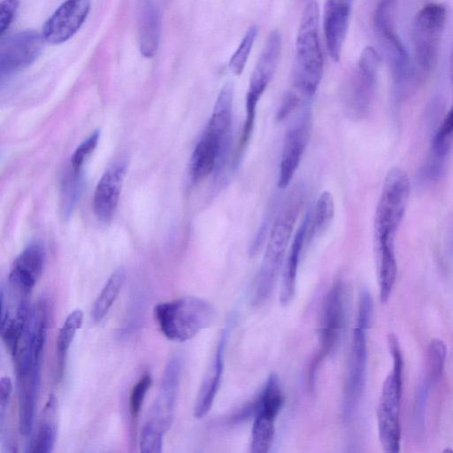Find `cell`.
I'll use <instances>...</instances> for the list:
<instances>
[{"label":"cell","mask_w":453,"mask_h":453,"mask_svg":"<svg viewBox=\"0 0 453 453\" xmlns=\"http://www.w3.org/2000/svg\"><path fill=\"white\" fill-rule=\"evenodd\" d=\"M234 87L228 81L219 90L208 123L196 144L189 161L194 184L220 172L230 147Z\"/></svg>","instance_id":"obj_1"},{"label":"cell","mask_w":453,"mask_h":453,"mask_svg":"<svg viewBox=\"0 0 453 453\" xmlns=\"http://www.w3.org/2000/svg\"><path fill=\"white\" fill-rule=\"evenodd\" d=\"M303 201V189L297 187L289 194L273 224L254 282L251 300L254 305L265 303L274 288Z\"/></svg>","instance_id":"obj_2"},{"label":"cell","mask_w":453,"mask_h":453,"mask_svg":"<svg viewBox=\"0 0 453 453\" xmlns=\"http://www.w3.org/2000/svg\"><path fill=\"white\" fill-rule=\"evenodd\" d=\"M319 8L316 1L306 4L296 42L293 91L309 103L315 95L323 75V54L319 34Z\"/></svg>","instance_id":"obj_3"},{"label":"cell","mask_w":453,"mask_h":453,"mask_svg":"<svg viewBox=\"0 0 453 453\" xmlns=\"http://www.w3.org/2000/svg\"><path fill=\"white\" fill-rule=\"evenodd\" d=\"M153 315L161 333L168 340L186 342L209 327L215 319L216 311L206 300L183 296L157 303Z\"/></svg>","instance_id":"obj_4"},{"label":"cell","mask_w":453,"mask_h":453,"mask_svg":"<svg viewBox=\"0 0 453 453\" xmlns=\"http://www.w3.org/2000/svg\"><path fill=\"white\" fill-rule=\"evenodd\" d=\"M396 1L379 0L373 13V27L390 66L395 96L403 99L413 91L417 78L408 53L395 33Z\"/></svg>","instance_id":"obj_5"},{"label":"cell","mask_w":453,"mask_h":453,"mask_svg":"<svg viewBox=\"0 0 453 453\" xmlns=\"http://www.w3.org/2000/svg\"><path fill=\"white\" fill-rule=\"evenodd\" d=\"M388 343L393 366L384 380L377 410L378 431L380 444L387 453L400 450L401 429L399 421L403 393V359L397 337L390 334Z\"/></svg>","instance_id":"obj_6"},{"label":"cell","mask_w":453,"mask_h":453,"mask_svg":"<svg viewBox=\"0 0 453 453\" xmlns=\"http://www.w3.org/2000/svg\"><path fill=\"white\" fill-rule=\"evenodd\" d=\"M372 299L367 290L359 296L356 326L353 331L351 350L342 396V412L345 419L355 412L362 397L367 363L366 332L372 317Z\"/></svg>","instance_id":"obj_7"},{"label":"cell","mask_w":453,"mask_h":453,"mask_svg":"<svg viewBox=\"0 0 453 453\" xmlns=\"http://www.w3.org/2000/svg\"><path fill=\"white\" fill-rule=\"evenodd\" d=\"M411 192L406 172L391 169L384 180L375 211L373 224L374 246H395V237L403 219Z\"/></svg>","instance_id":"obj_8"},{"label":"cell","mask_w":453,"mask_h":453,"mask_svg":"<svg viewBox=\"0 0 453 453\" xmlns=\"http://www.w3.org/2000/svg\"><path fill=\"white\" fill-rule=\"evenodd\" d=\"M446 9L437 3L424 5L411 24L414 58L419 72L427 73L435 65L446 23Z\"/></svg>","instance_id":"obj_9"},{"label":"cell","mask_w":453,"mask_h":453,"mask_svg":"<svg viewBox=\"0 0 453 453\" xmlns=\"http://www.w3.org/2000/svg\"><path fill=\"white\" fill-rule=\"evenodd\" d=\"M281 50V37L272 31L264 45L251 73L246 95V119L243 124L239 151L248 143L254 128L257 104L276 71Z\"/></svg>","instance_id":"obj_10"},{"label":"cell","mask_w":453,"mask_h":453,"mask_svg":"<svg viewBox=\"0 0 453 453\" xmlns=\"http://www.w3.org/2000/svg\"><path fill=\"white\" fill-rule=\"evenodd\" d=\"M344 319L342 283L336 280L328 291L323 306L319 326V348L311 361L307 380L314 389L317 372L323 361L335 349L340 341Z\"/></svg>","instance_id":"obj_11"},{"label":"cell","mask_w":453,"mask_h":453,"mask_svg":"<svg viewBox=\"0 0 453 453\" xmlns=\"http://www.w3.org/2000/svg\"><path fill=\"white\" fill-rule=\"evenodd\" d=\"M283 403L284 395L280 379L277 374L272 373L256 403L250 438L252 453H266L270 450L275 435V421Z\"/></svg>","instance_id":"obj_12"},{"label":"cell","mask_w":453,"mask_h":453,"mask_svg":"<svg viewBox=\"0 0 453 453\" xmlns=\"http://www.w3.org/2000/svg\"><path fill=\"white\" fill-rule=\"evenodd\" d=\"M380 57L371 46L365 48L350 80L346 95L347 114L353 119H363L369 112L375 93Z\"/></svg>","instance_id":"obj_13"},{"label":"cell","mask_w":453,"mask_h":453,"mask_svg":"<svg viewBox=\"0 0 453 453\" xmlns=\"http://www.w3.org/2000/svg\"><path fill=\"white\" fill-rule=\"evenodd\" d=\"M312 127L311 104L300 108V112L286 131L279 165L277 185L286 188L292 180L308 145Z\"/></svg>","instance_id":"obj_14"},{"label":"cell","mask_w":453,"mask_h":453,"mask_svg":"<svg viewBox=\"0 0 453 453\" xmlns=\"http://www.w3.org/2000/svg\"><path fill=\"white\" fill-rule=\"evenodd\" d=\"M181 370L180 356L173 354L165 363L158 394L146 420L164 434L173 424Z\"/></svg>","instance_id":"obj_15"},{"label":"cell","mask_w":453,"mask_h":453,"mask_svg":"<svg viewBox=\"0 0 453 453\" xmlns=\"http://www.w3.org/2000/svg\"><path fill=\"white\" fill-rule=\"evenodd\" d=\"M45 248L40 242L28 244L13 261L9 273L11 296L28 300L32 289L39 280L44 263Z\"/></svg>","instance_id":"obj_16"},{"label":"cell","mask_w":453,"mask_h":453,"mask_svg":"<svg viewBox=\"0 0 453 453\" xmlns=\"http://www.w3.org/2000/svg\"><path fill=\"white\" fill-rule=\"evenodd\" d=\"M43 38L35 31H22L4 39L0 46L1 77L13 74L31 65L42 50Z\"/></svg>","instance_id":"obj_17"},{"label":"cell","mask_w":453,"mask_h":453,"mask_svg":"<svg viewBox=\"0 0 453 453\" xmlns=\"http://www.w3.org/2000/svg\"><path fill=\"white\" fill-rule=\"evenodd\" d=\"M90 0H65L46 20L42 36L51 44H59L74 35L86 20Z\"/></svg>","instance_id":"obj_18"},{"label":"cell","mask_w":453,"mask_h":453,"mask_svg":"<svg viewBox=\"0 0 453 453\" xmlns=\"http://www.w3.org/2000/svg\"><path fill=\"white\" fill-rule=\"evenodd\" d=\"M230 325L222 329L210 366L201 382L194 407L196 418H203L210 411L220 387Z\"/></svg>","instance_id":"obj_19"},{"label":"cell","mask_w":453,"mask_h":453,"mask_svg":"<svg viewBox=\"0 0 453 453\" xmlns=\"http://www.w3.org/2000/svg\"><path fill=\"white\" fill-rule=\"evenodd\" d=\"M124 164L111 166L99 180L93 196V211L98 220L108 222L118 206L125 177Z\"/></svg>","instance_id":"obj_20"},{"label":"cell","mask_w":453,"mask_h":453,"mask_svg":"<svg viewBox=\"0 0 453 453\" xmlns=\"http://www.w3.org/2000/svg\"><path fill=\"white\" fill-rule=\"evenodd\" d=\"M42 364L32 365L17 378L19 389V430L27 436L31 434L41 386Z\"/></svg>","instance_id":"obj_21"},{"label":"cell","mask_w":453,"mask_h":453,"mask_svg":"<svg viewBox=\"0 0 453 453\" xmlns=\"http://www.w3.org/2000/svg\"><path fill=\"white\" fill-rule=\"evenodd\" d=\"M308 213L298 227L289 248L283 270L280 302L282 305L288 304L296 294V277L301 254L307 244Z\"/></svg>","instance_id":"obj_22"},{"label":"cell","mask_w":453,"mask_h":453,"mask_svg":"<svg viewBox=\"0 0 453 453\" xmlns=\"http://www.w3.org/2000/svg\"><path fill=\"white\" fill-rule=\"evenodd\" d=\"M159 30V12L153 0H140L138 38L141 53L145 58H151L156 53Z\"/></svg>","instance_id":"obj_23"},{"label":"cell","mask_w":453,"mask_h":453,"mask_svg":"<svg viewBox=\"0 0 453 453\" xmlns=\"http://www.w3.org/2000/svg\"><path fill=\"white\" fill-rule=\"evenodd\" d=\"M58 400L54 395H49L42 422L35 434L29 440L26 452L49 453L51 452L57 439V426L52 419L56 414Z\"/></svg>","instance_id":"obj_24"},{"label":"cell","mask_w":453,"mask_h":453,"mask_svg":"<svg viewBox=\"0 0 453 453\" xmlns=\"http://www.w3.org/2000/svg\"><path fill=\"white\" fill-rule=\"evenodd\" d=\"M82 320V311L76 309L66 317L59 329L56 341V379L58 381H60L63 378L68 350L77 330L81 326Z\"/></svg>","instance_id":"obj_25"},{"label":"cell","mask_w":453,"mask_h":453,"mask_svg":"<svg viewBox=\"0 0 453 453\" xmlns=\"http://www.w3.org/2000/svg\"><path fill=\"white\" fill-rule=\"evenodd\" d=\"M334 214V202L329 191L322 192L314 208L308 212L307 244L323 234L331 224Z\"/></svg>","instance_id":"obj_26"},{"label":"cell","mask_w":453,"mask_h":453,"mask_svg":"<svg viewBox=\"0 0 453 453\" xmlns=\"http://www.w3.org/2000/svg\"><path fill=\"white\" fill-rule=\"evenodd\" d=\"M126 280V271L122 266L117 268L109 277L96 297L91 309L93 321L99 322L107 314Z\"/></svg>","instance_id":"obj_27"},{"label":"cell","mask_w":453,"mask_h":453,"mask_svg":"<svg viewBox=\"0 0 453 453\" xmlns=\"http://www.w3.org/2000/svg\"><path fill=\"white\" fill-rule=\"evenodd\" d=\"M447 348L445 343L440 339H434L430 342L426 358L425 378L430 380L436 385L443 372Z\"/></svg>","instance_id":"obj_28"},{"label":"cell","mask_w":453,"mask_h":453,"mask_svg":"<svg viewBox=\"0 0 453 453\" xmlns=\"http://www.w3.org/2000/svg\"><path fill=\"white\" fill-rule=\"evenodd\" d=\"M152 384V379L150 373H144L133 386L129 395V415L132 432L136 431V424L141 412L145 395Z\"/></svg>","instance_id":"obj_29"},{"label":"cell","mask_w":453,"mask_h":453,"mask_svg":"<svg viewBox=\"0 0 453 453\" xmlns=\"http://www.w3.org/2000/svg\"><path fill=\"white\" fill-rule=\"evenodd\" d=\"M257 28L255 26H251L248 28L246 33L244 34L238 48L235 50L234 54L232 55L228 66L231 72L235 75L242 74L247 60L249 58L250 53L254 45V42L257 38Z\"/></svg>","instance_id":"obj_30"},{"label":"cell","mask_w":453,"mask_h":453,"mask_svg":"<svg viewBox=\"0 0 453 453\" xmlns=\"http://www.w3.org/2000/svg\"><path fill=\"white\" fill-rule=\"evenodd\" d=\"M164 433L149 422H145L139 439L140 450L142 453H160L163 447Z\"/></svg>","instance_id":"obj_31"},{"label":"cell","mask_w":453,"mask_h":453,"mask_svg":"<svg viewBox=\"0 0 453 453\" xmlns=\"http://www.w3.org/2000/svg\"><path fill=\"white\" fill-rule=\"evenodd\" d=\"M99 140V132L96 131L84 140L75 150L71 158L73 174L78 175L87 158L96 149Z\"/></svg>","instance_id":"obj_32"},{"label":"cell","mask_w":453,"mask_h":453,"mask_svg":"<svg viewBox=\"0 0 453 453\" xmlns=\"http://www.w3.org/2000/svg\"><path fill=\"white\" fill-rule=\"evenodd\" d=\"M19 0H3L0 5V32L1 35L12 24L19 7Z\"/></svg>","instance_id":"obj_33"},{"label":"cell","mask_w":453,"mask_h":453,"mask_svg":"<svg viewBox=\"0 0 453 453\" xmlns=\"http://www.w3.org/2000/svg\"><path fill=\"white\" fill-rule=\"evenodd\" d=\"M354 0H326L323 13L336 16H350Z\"/></svg>","instance_id":"obj_34"},{"label":"cell","mask_w":453,"mask_h":453,"mask_svg":"<svg viewBox=\"0 0 453 453\" xmlns=\"http://www.w3.org/2000/svg\"><path fill=\"white\" fill-rule=\"evenodd\" d=\"M12 391V383L9 377H2L0 380V424L4 426L6 411Z\"/></svg>","instance_id":"obj_35"},{"label":"cell","mask_w":453,"mask_h":453,"mask_svg":"<svg viewBox=\"0 0 453 453\" xmlns=\"http://www.w3.org/2000/svg\"><path fill=\"white\" fill-rule=\"evenodd\" d=\"M449 72H450V79H451V84L453 88V45L450 51L449 56Z\"/></svg>","instance_id":"obj_36"},{"label":"cell","mask_w":453,"mask_h":453,"mask_svg":"<svg viewBox=\"0 0 453 453\" xmlns=\"http://www.w3.org/2000/svg\"><path fill=\"white\" fill-rule=\"evenodd\" d=\"M449 451L453 453V449H445L443 452H449Z\"/></svg>","instance_id":"obj_37"}]
</instances>
